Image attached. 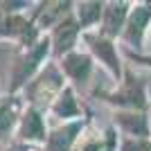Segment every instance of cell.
<instances>
[{"label": "cell", "mask_w": 151, "mask_h": 151, "mask_svg": "<svg viewBox=\"0 0 151 151\" xmlns=\"http://www.w3.org/2000/svg\"><path fill=\"white\" fill-rule=\"evenodd\" d=\"M65 86H68L65 75L59 68V61L45 63L43 70L23 88L25 106H34L38 111H50V106L57 101V97L63 93Z\"/></svg>", "instance_id": "cell-1"}, {"label": "cell", "mask_w": 151, "mask_h": 151, "mask_svg": "<svg viewBox=\"0 0 151 151\" xmlns=\"http://www.w3.org/2000/svg\"><path fill=\"white\" fill-rule=\"evenodd\" d=\"M50 54H52V43H50V36H47V34H45L34 47L20 52L18 57L14 59V65H12V83H9V93L16 95L18 90L25 88L27 83L43 70L45 59L50 57Z\"/></svg>", "instance_id": "cell-2"}, {"label": "cell", "mask_w": 151, "mask_h": 151, "mask_svg": "<svg viewBox=\"0 0 151 151\" xmlns=\"http://www.w3.org/2000/svg\"><path fill=\"white\" fill-rule=\"evenodd\" d=\"M108 104L120 106L122 111H142L147 106V93H145V83L140 77L133 75V70L126 68L122 75L120 86L113 93L104 95Z\"/></svg>", "instance_id": "cell-3"}, {"label": "cell", "mask_w": 151, "mask_h": 151, "mask_svg": "<svg viewBox=\"0 0 151 151\" xmlns=\"http://www.w3.org/2000/svg\"><path fill=\"white\" fill-rule=\"evenodd\" d=\"M83 43L88 47V54L95 59V61H99L104 68L113 75L115 81H120L122 75H124V70H122V61H120V52H117V45L111 41V38L101 36L97 29L93 32H83L81 34Z\"/></svg>", "instance_id": "cell-4"}, {"label": "cell", "mask_w": 151, "mask_h": 151, "mask_svg": "<svg viewBox=\"0 0 151 151\" xmlns=\"http://www.w3.org/2000/svg\"><path fill=\"white\" fill-rule=\"evenodd\" d=\"M81 34L83 32H81V27H79V23H77V18H75V12L70 14V16H65L59 25L52 27V32L47 36H50V43H52V54H54V59L59 61V59H63L65 54L75 52Z\"/></svg>", "instance_id": "cell-5"}, {"label": "cell", "mask_w": 151, "mask_h": 151, "mask_svg": "<svg viewBox=\"0 0 151 151\" xmlns=\"http://www.w3.org/2000/svg\"><path fill=\"white\" fill-rule=\"evenodd\" d=\"M59 68L65 75V79H70V86H77V88H86L90 83V77H93L95 70V59L90 57L88 52L83 50H75L65 54L63 59H59Z\"/></svg>", "instance_id": "cell-6"}, {"label": "cell", "mask_w": 151, "mask_h": 151, "mask_svg": "<svg viewBox=\"0 0 151 151\" xmlns=\"http://www.w3.org/2000/svg\"><path fill=\"white\" fill-rule=\"evenodd\" d=\"M47 126H45V117L43 111H38L34 106H25L23 111V117L18 122V129H16V138L23 145H45L47 140Z\"/></svg>", "instance_id": "cell-7"}, {"label": "cell", "mask_w": 151, "mask_h": 151, "mask_svg": "<svg viewBox=\"0 0 151 151\" xmlns=\"http://www.w3.org/2000/svg\"><path fill=\"white\" fill-rule=\"evenodd\" d=\"M151 27V5H133L131 14H129V20H126V27L122 32V38H124L126 45H135L140 47L142 41H145L147 32Z\"/></svg>", "instance_id": "cell-8"}, {"label": "cell", "mask_w": 151, "mask_h": 151, "mask_svg": "<svg viewBox=\"0 0 151 151\" xmlns=\"http://www.w3.org/2000/svg\"><path fill=\"white\" fill-rule=\"evenodd\" d=\"M83 129H86V120H75L54 126L47 133V140L43 145L45 151H75L77 140H79Z\"/></svg>", "instance_id": "cell-9"}, {"label": "cell", "mask_w": 151, "mask_h": 151, "mask_svg": "<svg viewBox=\"0 0 151 151\" xmlns=\"http://www.w3.org/2000/svg\"><path fill=\"white\" fill-rule=\"evenodd\" d=\"M129 2H104V16H101V25H99V34L113 41L115 36H122V32L126 27L129 14H131Z\"/></svg>", "instance_id": "cell-10"}, {"label": "cell", "mask_w": 151, "mask_h": 151, "mask_svg": "<svg viewBox=\"0 0 151 151\" xmlns=\"http://www.w3.org/2000/svg\"><path fill=\"white\" fill-rule=\"evenodd\" d=\"M23 111H25V101L18 95H0V140H7L12 133H16Z\"/></svg>", "instance_id": "cell-11"}, {"label": "cell", "mask_w": 151, "mask_h": 151, "mask_svg": "<svg viewBox=\"0 0 151 151\" xmlns=\"http://www.w3.org/2000/svg\"><path fill=\"white\" fill-rule=\"evenodd\" d=\"M50 115L61 120L63 124L65 122H75V120H83V108L79 106V99L75 95V88L72 86H65L63 93L57 97V101L50 106Z\"/></svg>", "instance_id": "cell-12"}, {"label": "cell", "mask_w": 151, "mask_h": 151, "mask_svg": "<svg viewBox=\"0 0 151 151\" xmlns=\"http://www.w3.org/2000/svg\"><path fill=\"white\" fill-rule=\"evenodd\" d=\"M72 7H75V2H38V9L34 12L32 18L36 20L38 29L45 32L47 27L59 25L65 16H70L75 12Z\"/></svg>", "instance_id": "cell-13"}, {"label": "cell", "mask_w": 151, "mask_h": 151, "mask_svg": "<svg viewBox=\"0 0 151 151\" xmlns=\"http://www.w3.org/2000/svg\"><path fill=\"white\" fill-rule=\"evenodd\" d=\"M115 126L126 138H149L151 126L142 111H117L115 113Z\"/></svg>", "instance_id": "cell-14"}, {"label": "cell", "mask_w": 151, "mask_h": 151, "mask_svg": "<svg viewBox=\"0 0 151 151\" xmlns=\"http://www.w3.org/2000/svg\"><path fill=\"white\" fill-rule=\"evenodd\" d=\"M101 16H104V2H97V0L95 2H75V18L81 32H93L97 25H101Z\"/></svg>", "instance_id": "cell-15"}, {"label": "cell", "mask_w": 151, "mask_h": 151, "mask_svg": "<svg viewBox=\"0 0 151 151\" xmlns=\"http://www.w3.org/2000/svg\"><path fill=\"white\" fill-rule=\"evenodd\" d=\"M120 151H151L149 138H124L120 142Z\"/></svg>", "instance_id": "cell-16"}, {"label": "cell", "mask_w": 151, "mask_h": 151, "mask_svg": "<svg viewBox=\"0 0 151 151\" xmlns=\"http://www.w3.org/2000/svg\"><path fill=\"white\" fill-rule=\"evenodd\" d=\"M7 151H32V145H23V142H18V145H14L12 149Z\"/></svg>", "instance_id": "cell-17"}, {"label": "cell", "mask_w": 151, "mask_h": 151, "mask_svg": "<svg viewBox=\"0 0 151 151\" xmlns=\"http://www.w3.org/2000/svg\"><path fill=\"white\" fill-rule=\"evenodd\" d=\"M131 59H135V61H142V63H147V65H151V59H145V57H133V54H129Z\"/></svg>", "instance_id": "cell-18"}, {"label": "cell", "mask_w": 151, "mask_h": 151, "mask_svg": "<svg viewBox=\"0 0 151 151\" xmlns=\"http://www.w3.org/2000/svg\"><path fill=\"white\" fill-rule=\"evenodd\" d=\"M147 34H149V50H151V29L147 32Z\"/></svg>", "instance_id": "cell-19"}]
</instances>
